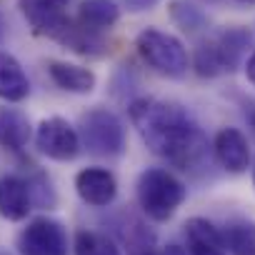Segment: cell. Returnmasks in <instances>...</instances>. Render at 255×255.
Listing matches in <instances>:
<instances>
[{
	"instance_id": "17",
	"label": "cell",
	"mask_w": 255,
	"mask_h": 255,
	"mask_svg": "<svg viewBox=\"0 0 255 255\" xmlns=\"http://www.w3.org/2000/svg\"><path fill=\"white\" fill-rule=\"evenodd\" d=\"M168 13H170L173 23L185 33H195V30L205 28V13L195 3H190V0H173L168 5Z\"/></svg>"
},
{
	"instance_id": "19",
	"label": "cell",
	"mask_w": 255,
	"mask_h": 255,
	"mask_svg": "<svg viewBox=\"0 0 255 255\" xmlns=\"http://www.w3.org/2000/svg\"><path fill=\"white\" fill-rule=\"evenodd\" d=\"M193 68H195V73H198L200 78H218V75L225 73L223 60H220V55H218V50H215L213 38H208L205 43L198 45V50H195V60H193Z\"/></svg>"
},
{
	"instance_id": "3",
	"label": "cell",
	"mask_w": 255,
	"mask_h": 255,
	"mask_svg": "<svg viewBox=\"0 0 255 255\" xmlns=\"http://www.w3.org/2000/svg\"><path fill=\"white\" fill-rule=\"evenodd\" d=\"M135 48L140 53V58L160 75L165 78H183L190 68V58H188V50L185 45L170 35V33H163L158 28H145L140 30V35L135 38Z\"/></svg>"
},
{
	"instance_id": "21",
	"label": "cell",
	"mask_w": 255,
	"mask_h": 255,
	"mask_svg": "<svg viewBox=\"0 0 255 255\" xmlns=\"http://www.w3.org/2000/svg\"><path fill=\"white\" fill-rule=\"evenodd\" d=\"M245 75H248V80L255 85V50L250 53V58H248V63H245Z\"/></svg>"
},
{
	"instance_id": "5",
	"label": "cell",
	"mask_w": 255,
	"mask_h": 255,
	"mask_svg": "<svg viewBox=\"0 0 255 255\" xmlns=\"http://www.w3.org/2000/svg\"><path fill=\"white\" fill-rule=\"evenodd\" d=\"M35 145L43 155H48L50 160H58V163H68V160L78 158V153L83 148L78 130L65 118H58V115L40 120L38 130H35Z\"/></svg>"
},
{
	"instance_id": "4",
	"label": "cell",
	"mask_w": 255,
	"mask_h": 255,
	"mask_svg": "<svg viewBox=\"0 0 255 255\" xmlns=\"http://www.w3.org/2000/svg\"><path fill=\"white\" fill-rule=\"evenodd\" d=\"M80 143L93 153L103 158H115L125 148V130L115 113L105 108H93L80 120Z\"/></svg>"
},
{
	"instance_id": "22",
	"label": "cell",
	"mask_w": 255,
	"mask_h": 255,
	"mask_svg": "<svg viewBox=\"0 0 255 255\" xmlns=\"http://www.w3.org/2000/svg\"><path fill=\"white\" fill-rule=\"evenodd\" d=\"M160 255H188V253H185L180 245H168V248H165Z\"/></svg>"
},
{
	"instance_id": "14",
	"label": "cell",
	"mask_w": 255,
	"mask_h": 255,
	"mask_svg": "<svg viewBox=\"0 0 255 255\" xmlns=\"http://www.w3.org/2000/svg\"><path fill=\"white\" fill-rule=\"evenodd\" d=\"M48 75L53 78V83L68 93H78L85 95L95 88V73L83 68V65H73V63H63V60H50L48 63Z\"/></svg>"
},
{
	"instance_id": "13",
	"label": "cell",
	"mask_w": 255,
	"mask_h": 255,
	"mask_svg": "<svg viewBox=\"0 0 255 255\" xmlns=\"http://www.w3.org/2000/svg\"><path fill=\"white\" fill-rule=\"evenodd\" d=\"M213 43H215V50H218V55L223 60L225 73H233L243 63V58H245V53L250 48V33L243 25H233V28L220 30L213 38Z\"/></svg>"
},
{
	"instance_id": "18",
	"label": "cell",
	"mask_w": 255,
	"mask_h": 255,
	"mask_svg": "<svg viewBox=\"0 0 255 255\" xmlns=\"http://www.w3.org/2000/svg\"><path fill=\"white\" fill-rule=\"evenodd\" d=\"M75 255H120V250L103 233L78 230V235H75Z\"/></svg>"
},
{
	"instance_id": "23",
	"label": "cell",
	"mask_w": 255,
	"mask_h": 255,
	"mask_svg": "<svg viewBox=\"0 0 255 255\" xmlns=\"http://www.w3.org/2000/svg\"><path fill=\"white\" fill-rule=\"evenodd\" d=\"M248 118H250V125H253V130H255V110H250V115H248Z\"/></svg>"
},
{
	"instance_id": "12",
	"label": "cell",
	"mask_w": 255,
	"mask_h": 255,
	"mask_svg": "<svg viewBox=\"0 0 255 255\" xmlns=\"http://www.w3.org/2000/svg\"><path fill=\"white\" fill-rule=\"evenodd\" d=\"M118 18H120V8L113 0H83L78 8V15H75V23L83 30L100 35L103 30L113 28Z\"/></svg>"
},
{
	"instance_id": "7",
	"label": "cell",
	"mask_w": 255,
	"mask_h": 255,
	"mask_svg": "<svg viewBox=\"0 0 255 255\" xmlns=\"http://www.w3.org/2000/svg\"><path fill=\"white\" fill-rule=\"evenodd\" d=\"M75 190L83 203L93 208H105L115 200L118 183L115 175L105 168H85L75 175Z\"/></svg>"
},
{
	"instance_id": "8",
	"label": "cell",
	"mask_w": 255,
	"mask_h": 255,
	"mask_svg": "<svg viewBox=\"0 0 255 255\" xmlns=\"http://www.w3.org/2000/svg\"><path fill=\"white\" fill-rule=\"evenodd\" d=\"M213 150L218 163L228 170V173H243L250 165V148L245 135L238 128H223L218 130L215 140H213Z\"/></svg>"
},
{
	"instance_id": "15",
	"label": "cell",
	"mask_w": 255,
	"mask_h": 255,
	"mask_svg": "<svg viewBox=\"0 0 255 255\" xmlns=\"http://www.w3.org/2000/svg\"><path fill=\"white\" fill-rule=\"evenodd\" d=\"M30 140V120L15 108H0V145L8 150H23Z\"/></svg>"
},
{
	"instance_id": "1",
	"label": "cell",
	"mask_w": 255,
	"mask_h": 255,
	"mask_svg": "<svg viewBox=\"0 0 255 255\" xmlns=\"http://www.w3.org/2000/svg\"><path fill=\"white\" fill-rule=\"evenodd\" d=\"M130 123L143 143L180 170H193L208 153V140L200 125L175 103L138 98L130 103Z\"/></svg>"
},
{
	"instance_id": "11",
	"label": "cell",
	"mask_w": 255,
	"mask_h": 255,
	"mask_svg": "<svg viewBox=\"0 0 255 255\" xmlns=\"http://www.w3.org/2000/svg\"><path fill=\"white\" fill-rule=\"evenodd\" d=\"M28 95H30V80L23 65L10 53L0 50V100L23 103Z\"/></svg>"
},
{
	"instance_id": "24",
	"label": "cell",
	"mask_w": 255,
	"mask_h": 255,
	"mask_svg": "<svg viewBox=\"0 0 255 255\" xmlns=\"http://www.w3.org/2000/svg\"><path fill=\"white\" fill-rule=\"evenodd\" d=\"M253 188H255V165H253Z\"/></svg>"
},
{
	"instance_id": "20",
	"label": "cell",
	"mask_w": 255,
	"mask_h": 255,
	"mask_svg": "<svg viewBox=\"0 0 255 255\" xmlns=\"http://www.w3.org/2000/svg\"><path fill=\"white\" fill-rule=\"evenodd\" d=\"M123 3L130 13H145V10H153L158 5V0H123Z\"/></svg>"
},
{
	"instance_id": "10",
	"label": "cell",
	"mask_w": 255,
	"mask_h": 255,
	"mask_svg": "<svg viewBox=\"0 0 255 255\" xmlns=\"http://www.w3.org/2000/svg\"><path fill=\"white\" fill-rule=\"evenodd\" d=\"M185 243L190 255H228L223 233L205 218H190L185 223Z\"/></svg>"
},
{
	"instance_id": "6",
	"label": "cell",
	"mask_w": 255,
	"mask_h": 255,
	"mask_svg": "<svg viewBox=\"0 0 255 255\" xmlns=\"http://www.w3.org/2000/svg\"><path fill=\"white\" fill-rule=\"evenodd\" d=\"M20 255H68L65 228L53 218L30 220L18 235Z\"/></svg>"
},
{
	"instance_id": "25",
	"label": "cell",
	"mask_w": 255,
	"mask_h": 255,
	"mask_svg": "<svg viewBox=\"0 0 255 255\" xmlns=\"http://www.w3.org/2000/svg\"><path fill=\"white\" fill-rule=\"evenodd\" d=\"M0 255H8V253H3V250H0Z\"/></svg>"
},
{
	"instance_id": "9",
	"label": "cell",
	"mask_w": 255,
	"mask_h": 255,
	"mask_svg": "<svg viewBox=\"0 0 255 255\" xmlns=\"http://www.w3.org/2000/svg\"><path fill=\"white\" fill-rule=\"evenodd\" d=\"M33 205V193L30 183L18 178V175H5L0 178V215L5 220H25Z\"/></svg>"
},
{
	"instance_id": "16",
	"label": "cell",
	"mask_w": 255,
	"mask_h": 255,
	"mask_svg": "<svg viewBox=\"0 0 255 255\" xmlns=\"http://www.w3.org/2000/svg\"><path fill=\"white\" fill-rule=\"evenodd\" d=\"M220 233L230 255H255V223L238 220L225 225V230Z\"/></svg>"
},
{
	"instance_id": "2",
	"label": "cell",
	"mask_w": 255,
	"mask_h": 255,
	"mask_svg": "<svg viewBox=\"0 0 255 255\" xmlns=\"http://www.w3.org/2000/svg\"><path fill=\"white\" fill-rule=\"evenodd\" d=\"M138 200L150 220H170L185 200V185L163 168H148L138 178Z\"/></svg>"
}]
</instances>
